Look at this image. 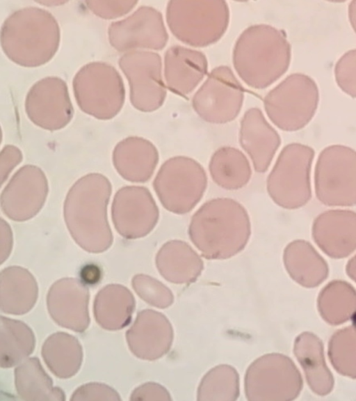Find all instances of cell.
<instances>
[{"label":"cell","mask_w":356,"mask_h":401,"mask_svg":"<svg viewBox=\"0 0 356 401\" xmlns=\"http://www.w3.org/2000/svg\"><path fill=\"white\" fill-rule=\"evenodd\" d=\"M251 224L245 208L229 198L204 203L193 215L188 235L209 260H225L241 252L248 242Z\"/></svg>","instance_id":"cell-1"},{"label":"cell","mask_w":356,"mask_h":401,"mask_svg":"<svg viewBox=\"0 0 356 401\" xmlns=\"http://www.w3.org/2000/svg\"><path fill=\"white\" fill-rule=\"evenodd\" d=\"M111 194L109 180L99 173L78 180L69 190L64 203V218L74 240L84 250L101 253L113 242L107 219Z\"/></svg>","instance_id":"cell-2"},{"label":"cell","mask_w":356,"mask_h":401,"mask_svg":"<svg viewBox=\"0 0 356 401\" xmlns=\"http://www.w3.org/2000/svg\"><path fill=\"white\" fill-rule=\"evenodd\" d=\"M291 46L285 34L268 24L245 29L233 50V64L238 76L249 86H269L288 70Z\"/></svg>","instance_id":"cell-3"},{"label":"cell","mask_w":356,"mask_h":401,"mask_svg":"<svg viewBox=\"0 0 356 401\" xmlns=\"http://www.w3.org/2000/svg\"><path fill=\"white\" fill-rule=\"evenodd\" d=\"M1 45L6 56L24 67L49 62L60 43V28L47 10L26 7L13 12L2 24Z\"/></svg>","instance_id":"cell-4"},{"label":"cell","mask_w":356,"mask_h":401,"mask_svg":"<svg viewBox=\"0 0 356 401\" xmlns=\"http://www.w3.org/2000/svg\"><path fill=\"white\" fill-rule=\"evenodd\" d=\"M166 21L180 41L204 47L219 40L229 22V9L222 0H172L168 3Z\"/></svg>","instance_id":"cell-5"},{"label":"cell","mask_w":356,"mask_h":401,"mask_svg":"<svg viewBox=\"0 0 356 401\" xmlns=\"http://www.w3.org/2000/svg\"><path fill=\"white\" fill-rule=\"evenodd\" d=\"M314 157V149L301 143H290L282 150L266 182L268 193L277 205L297 209L310 200Z\"/></svg>","instance_id":"cell-6"},{"label":"cell","mask_w":356,"mask_h":401,"mask_svg":"<svg viewBox=\"0 0 356 401\" xmlns=\"http://www.w3.org/2000/svg\"><path fill=\"white\" fill-rule=\"evenodd\" d=\"M76 102L85 113L100 120L115 117L123 107V80L112 65L92 62L83 65L72 81Z\"/></svg>","instance_id":"cell-7"},{"label":"cell","mask_w":356,"mask_h":401,"mask_svg":"<svg viewBox=\"0 0 356 401\" xmlns=\"http://www.w3.org/2000/svg\"><path fill=\"white\" fill-rule=\"evenodd\" d=\"M319 99L316 82L309 76L294 73L286 77L266 95L267 116L278 128L296 131L307 125L315 114Z\"/></svg>","instance_id":"cell-8"},{"label":"cell","mask_w":356,"mask_h":401,"mask_svg":"<svg viewBox=\"0 0 356 401\" xmlns=\"http://www.w3.org/2000/svg\"><path fill=\"white\" fill-rule=\"evenodd\" d=\"M153 186L167 210L183 214L192 210L202 199L207 186V176L196 160L176 156L162 164Z\"/></svg>","instance_id":"cell-9"},{"label":"cell","mask_w":356,"mask_h":401,"mask_svg":"<svg viewBox=\"0 0 356 401\" xmlns=\"http://www.w3.org/2000/svg\"><path fill=\"white\" fill-rule=\"evenodd\" d=\"M302 387L301 375L293 361L279 353L257 359L245 375V394L249 401L292 400Z\"/></svg>","instance_id":"cell-10"},{"label":"cell","mask_w":356,"mask_h":401,"mask_svg":"<svg viewBox=\"0 0 356 401\" xmlns=\"http://www.w3.org/2000/svg\"><path fill=\"white\" fill-rule=\"evenodd\" d=\"M314 187L324 205H356V151L342 145L324 148L316 164Z\"/></svg>","instance_id":"cell-11"},{"label":"cell","mask_w":356,"mask_h":401,"mask_svg":"<svg viewBox=\"0 0 356 401\" xmlns=\"http://www.w3.org/2000/svg\"><path fill=\"white\" fill-rule=\"evenodd\" d=\"M244 91L232 70L218 66L195 93L192 106L204 120L215 124L232 121L240 113Z\"/></svg>","instance_id":"cell-12"},{"label":"cell","mask_w":356,"mask_h":401,"mask_svg":"<svg viewBox=\"0 0 356 401\" xmlns=\"http://www.w3.org/2000/svg\"><path fill=\"white\" fill-rule=\"evenodd\" d=\"M118 63L129 81L133 107L143 112H152L160 108L166 96L160 55L136 50L125 53Z\"/></svg>","instance_id":"cell-13"},{"label":"cell","mask_w":356,"mask_h":401,"mask_svg":"<svg viewBox=\"0 0 356 401\" xmlns=\"http://www.w3.org/2000/svg\"><path fill=\"white\" fill-rule=\"evenodd\" d=\"M110 44L119 52L138 49H162L168 40L162 14L151 6H143L129 17L109 25Z\"/></svg>","instance_id":"cell-14"},{"label":"cell","mask_w":356,"mask_h":401,"mask_svg":"<svg viewBox=\"0 0 356 401\" xmlns=\"http://www.w3.org/2000/svg\"><path fill=\"white\" fill-rule=\"evenodd\" d=\"M25 111L29 118L42 129L54 131L65 127L74 113L66 83L57 77L35 83L26 95Z\"/></svg>","instance_id":"cell-15"},{"label":"cell","mask_w":356,"mask_h":401,"mask_svg":"<svg viewBox=\"0 0 356 401\" xmlns=\"http://www.w3.org/2000/svg\"><path fill=\"white\" fill-rule=\"evenodd\" d=\"M112 219L116 230L128 239L146 236L155 227L159 211L147 188L127 186L115 194L112 203Z\"/></svg>","instance_id":"cell-16"},{"label":"cell","mask_w":356,"mask_h":401,"mask_svg":"<svg viewBox=\"0 0 356 401\" xmlns=\"http://www.w3.org/2000/svg\"><path fill=\"white\" fill-rule=\"evenodd\" d=\"M48 194V182L38 166L25 165L13 176L3 190L1 207L10 219L24 221L36 215Z\"/></svg>","instance_id":"cell-17"},{"label":"cell","mask_w":356,"mask_h":401,"mask_svg":"<svg viewBox=\"0 0 356 401\" xmlns=\"http://www.w3.org/2000/svg\"><path fill=\"white\" fill-rule=\"evenodd\" d=\"M89 291L83 283L74 278H63L49 288L47 306L51 318L58 325L83 332L90 324Z\"/></svg>","instance_id":"cell-18"},{"label":"cell","mask_w":356,"mask_h":401,"mask_svg":"<svg viewBox=\"0 0 356 401\" xmlns=\"http://www.w3.org/2000/svg\"><path fill=\"white\" fill-rule=\"evenodd\" d=\"M174 338L172 327L162 313L152 309L139 312L126 333L131 352L138 358L154 361L167 354Z\"/></svg>","instance_id":"cell-19"},{"label":"cell","mask_w":356,"mask_h":401,"mask_svg":"<svg viewBox=\"0 0 356 401\" xmlns=\"http://www.w3.org/2000/svg\"><path fill=\"white\" fill-rule=\"evenodd\" d=\"M312 237L333 258L348 256L356 249V212L330 210L320 214L312 224Z\"/></svg>","instance_id":"cell-20"},{"label":"cell","mask_w":356,"mask_h":401,"mask_svg":"<svg viewBox=\"0 0 356 401\" xmlns=\"http://www.w3.org/2000/svg\"><path fill=\"white\" fill-rule=\"evenodd\" d=\"M239 141L258 173L268 169L281 143L278 133L258 108H251L245 113L241 122Z\"/></svg>","instance_id":"cell-21"},{"label":"cell","mask_w":356,"mask_h":401,"mask_svg":"<svg viewBox=\"0 0 356 401\" xmlns=\"http://www.w3.org/2000/svg\"><path fill=\"white\" fill-rule=\"evenodd\" d=\"M207 69V59L200 51L174 45L165 52L166 86L177 95L184 96L193 91L206 75Z\"/></svg>","instance_id":"cell-22"},{"label":"cell","mask_w":356,"mask_h":401,"mask_svg":"<svg viewBox=\"0 0 356 401\" xmlns=\"http://www.w3.org/2000/svg\"><path fill=\"white\" fill-rule=\"evenodd\" d=\"M113 162L118 173L125 180L145 182L154 173L159 162V152L149 141L131 136L116 145Z\"/></svg>","instance_id":"cell-23"},{"label":"cell","mask_w":356,"mask_h":401,"mask_svg":"<svg viewBox=\"0 0 356 401\" xmlns=\"http://www.w3.org/2000/svg\"><path fill=\"white\" fill-rule=\"evenodd\" d=\"M155 262L160 274L175 284L195 282L204 269L198 253L187 242L179 239L163 244L156 253Z\"/></svg>","instance_id":"cell-24"},{"label":"cell","mask_w":356,"mask_h":401,"mask_svg":"<svg viewBox=\"0 0 356 401\" xmlns=\"http://www.w3.org/2000/svg\"><path fill=\"white\" fill-rule=\"evenodd\" d=\"M0 307L7 314L23 315L34 306L38 288L34 276L26 269L8 267L0 274Z\"/></svg>","instance_id":"cell-25"},{"label":"cell","mask_w":356,"mask_h":401,"mask_svg":"<svg viewBox=\"0 0 356 401\" xmlns=\"http://www.w3.org/2000/svg\"><path fill=\"white\" fill-rule=\"evenodd\" d=\"M283 262L291 278L304 287H316L328 276L326 261L305 240L290 242L284 250Z\"/></svg>","instance_id":"cell-26"},{"label":"cell","mask_w":356,"mask_h":401,"mask_svg":"<svg viewBox=\"0 0 356 401\" xmlns=\"http://www.w3.org/2000/svg\"><path fill=\"white\" fill-rule=\"evenodd\" d=\"M293 353L312 391L320 395L329 393L334 380L325 361L321 340L312 333L304 332L295 340Z\"/></svg>","instance_id":"cell-27"},{"label":"cell","mask_w":356,"mask_h":401,"mask_svg":"<svg viewBox=\"0 0 356 401\" xmlns=\"http://www.w3.org/2000/svg\"><path fill=\"white\" fill-rule=\"evenodd\" d=\"M135 308V299L126 287L109 284L97 294L93 306L97 324L110 331L121 329L129 324Z\"/></svg>","instance_id":"cell-28"},{"label":"cell","mask_w":356,"mask_h":401,"mask_svg":"<svg viewBox=\"0 0 356 401\" xmlns=\"http://www.w3.org/2000/svg\"><path fill=\"white\" fill-rule=\"evenodd\" d=\"M41 354L49 370L60 379L74 376L83 361V349L78 339L63 331L54 333L46 339Z\"/></svg>","instance_id":"cell-29"},{"label":"cell","mask_w":356,"mask_h":401,"mask_svg":"<svg viewBox=\"0 0 356 401\" xmlns=\"http://www.w3.org/2000/svg\"><path fill=\"white\" fill-rule=\"evenodd\" d=\"M15 384L21 399L29 401H62L65 394L53 386L51 377L43 369L39 359L31 357L18 364L15 369Z\"/></svg>","instance_id":"cell-30"},{"label":"cell","mask_w":356,"mask_h":401,"mask_svg":"<svg viewBox=\"0 0 356 401\" xmlns=\"http://www.w3.org/2000/svg\"><path fill=\"white\" fill-rule=\"evenodd\" d=\"M209 169L213 181L227 190L243 187L252 175L248 158L238 149L230 146L221 147L213 154Z\"/></svg>","instance_id":"cell-31"},{"label":"cell","mask_w":356,"mask_h":401,"mask_svg":"<svg viewBox=\"0 0 356 401\" xmlns=\"http://www.w3.org/2000/svg\"><path fill=\"white\" fill-rule=\"evenodd\" d=\"M35 338L31 329L24 322L1 317L0 365L13 367L26 359L34 350Z\"/></svg>","instance_id":"cell-32"},{"label":"cell","mask_w":356,"mask_h":401,"mask_svg":"<svg viewBox=\"0 0 356 401\" xmlns=\"http://www.w3.org/2000/svg\"><path fill=\"white\" fill-rule=\"evenodd\" d=\"M318 307L329 324H341L356 313V292L347 282L333 281L320 292Z\"/></svg>","instance_id":"cell-33"},{"label":"cell","mask_w":356,"mask_h":401,"mask_svg":"<svg viewBox=\"0 0 356 401\" xmlns=\"http://www.w3.org/2000/svg\"><path fill=\"white\" fill-rule=\"evenodd\" d=\"M239 376L236 370L226 364L208 371L197 388L198 401H234L239 395Z\"/></svg>","instance_id":"cell-34"},{"label":"cell","mask_w":356,"mask_h":401,"mask_svg":"<svg viewBox=\"0 0 356 401\" xmlns=\"http://www.w3.org/2000/svg\"><path fill=\"white\" fill-rule=\"evenodd\" d=\"M328 354L335 370L356 378V322L337 331L329 343Z\"/></svg>","instance_id":"cell-35"},{"label":"cell","mask_w":356,"mask_h":401,"mask_svg":"<svg viewBox=\"0 0 356 401\" xmlns=\"http://www.w3.org/2000/svg\"><path fill=\"white\" fill-rule=\"evenodd\" d=\"M137 294L145 302L159 308L172 305L174 296L170 290L161 281L145 274H137L131 281Z\"/></svg>","instance_id":"cell-36"},{"label":"cell","mask_w":356,"mask_h":401,"mask_svg":"<svg viewBox=\"0 0 356 401\" xmlns=\"http://www.w3.org/2000/svg\"><path fill=\"white\" fill-rule=\"evenodd\" d=\"M334 77L338 86L344 93L356 97V49L346 52L338 60Z\"/></svg>","instance_id":"cell-37"},{"label":"cell","mask_w":356,"mask_h":401,"mask_svg":"<svg viewBox=\"0 0 356 401\" xmlns=\"http://www.w3.org/2000/svg\"><path fill=\"white\" fill-rule=\"evenodd\" d=\"M137 1H87L88 8L96 15L104 19H113L131 11Z\"/></svg>","instance_id":"cell-38"},{"label":"cell","mask_w":356,"mask_h":401,"mask_svg":"<svg viewBox=\"0 0 356 401\" xmlns=\"http://www.w3.org/2000/svg\"><path fill=\"white\" fill-rule=\"evenodd\" d=\"M70 400H121L120 395L113 388L101 383H88L79 387Z\"/></svg>","instance_id":"cell-39"},{"label":"cell","mask_w":356,"mask_h":401,"mask_svg":"<svg viewBox=\"0 0 356 401\" xmlns=\"http://www.w3.org/2000/svg\"><path fill=\"white\" fill-rule=\"evenodd\" d=\"M130 400H171L169 392L161 385L147 382L136 388L131 393Z\"/></svg>","instance_id":"cell-40"},{"label":"cell","mask_w":356,"mask_h":401,"mask_svg":"<svg viewBox=\"0 0 356 401\" xmlns=\"http://www.w3.org/2000/svg\"><path fill=\"white\" fill-rule=\"evenodd\" d=\"M22 159V154L17 147L8 145L2 149L0 156L1 184Z\"/></svg>","instance_id":"cell-41"},{"label":"cell","mask_w":356,"mask_h":401,"mask_svg":"<svg viewBox=\"0 0 356 401\" xmlns=\"http://www.w3.org/2000/svg\"><path fill=\"white\" fill-rule=\"evenodd\" d=\"M12 231L3 219L1 220V263L8 258L12 249Z\"/></svg>","instance_id":"cell-42"},{"label":"cell","mask_w":356,"mask_h":401,"mask_svg":"<svg viewBox=\"0 0 356 401\" xmlns=\"http://www.w3.org/2000/svg\"><path fill=\"white\" fill-rule=\"evenodd\" d=\"M348 17L350 24L356 33V0L352 1L348 6Z\"/></svg>","instance_id":"cell-43"},{"label":"cell","mask_w":356,"mask_h":401,"mask_svg":"<svg viewBox=\"0 0 356 401\" xmlns=\"http://www.w3.org/2000/svg\"><path fill=\"white\" fill-rule=\"evenodd\" d=\"M346 272L356 283V254L348 260L346 265Z\"/></svg>","instance_id":"cell-44"},{"label":"cell","mask_w":356,"mask_h":401,"mask_svg":"<svg viewBox=\"0 0 356 401\" xmlns=\"http://www.w3.org/2000/svg\"><path fill=\"white\" fill-rule=\"evenodd\" d=\"M67 1H38V3L46 5L47 6H59L62 5Z\"/></svg>","instance_id":"cell-45"}]
</instances>
